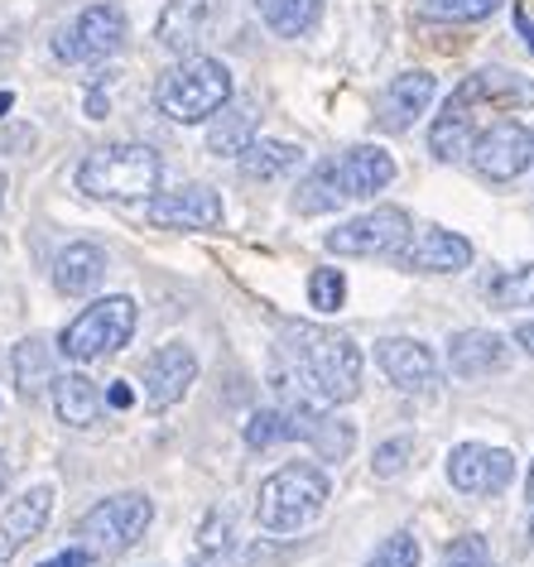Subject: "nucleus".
Wrapping results in <instances>:
<instances>
[{
  "label": "nucleus",
  "mask_w": 534,
  "mask_h": 567,
  "mask_svg": "<svg viewBox=\"0 0 534 567\" xmlns=\"http://www.w3.org/2000/svg\"><path fill=\"white\" fill-rule=\"evenodd\" d=\"M102 279H106V250L96 246V240H73V246H63L59 260H53V289L68 293V299L92 293Z\"/></svg>",
  "instance_id": "obj_23"
},
{
  "label": "nucleus",
  "mask_w": 534,
  "mask_h": 567,
  "mask_svg": "<svg viewBox=\"0 0 534 567\" xmlns=\"http://www.w3.org/2000/svg\"><path fill=\"white\" fill-rule=\"evenodd\" d=\"M308 447L318 452L322 462H347V452L357 447V429H351L347 419H337V414H314V423H308V437H304Z\"/></svg>",
  "instance_id": "obj_28"
},
{
  "label": "nucleus",
  "mask_w": 534,
  "mask_h": 567,
  "mask_svg": "<svg viewBox=\"0 0 534 567\" xmlns=\"http://www.w3.org/2000/svg\"><path fill=\"white\" fill-rule=\"evenodd\" d=\"M410 236H414V226L404 207H371L361 217L332 226L322 246L332 255H357V260H396Z\"/></svg>",
  "instance_id": "obj_8"
},
{
  "label": "nucleus",
  "mask_w": 534,
  "mask_h": 567,
  "mask_svg": "<svg viewBox=\"0 0 534 567\" xmlns=\"http://www.w3.org/2000/svg\"><path fill=\"white\" fill-rule=\"evenodd\" d=\"M145 217H150V226H160V231H217L222 197H217V188H207V183H188V188L150 197Z\"/></svg>",
  "instance_id": "obj_12"
},
{
  "label": "nucleus",
  "mask_w": 534,
  "mask_h": 567,
  "mask_svg": "<svg viewBox=\"0 0 534 567\" xmlns=\"http://www.w3.org/2000/svg\"><path fill=\"white\" fill-rule=\"evenodd\" d=\"M125 44V10L121 6H88L73 24H63L53 39V59L59 63H102Z\"/></svg>",
  "instance_id": "obj_9"
},
{
  "label": "nucleus",
  "mask_w": 534,
  "mask_h": 567,
  "mask_svg": "<svg viewBox=\"0 0 534 567\" xmlns=\"http://www.w3.org/2000/svg\"><path fill=\"white\" fill-rule=\"evenodd\" d=\"M414 457H419V443L410 433H400V437H386L381 447H376V457H371V472L381 476V481H390V476H404L414 466Z\"/></svg>",
  "instance_id": "obj_31"
},
{
  "label": "nucleus",
  "mask_w": 534,
  "mask_h": 567,
  "mask_svg": "<svg viewBox=\"0 0 534 567\" xmlns=\"http://www.w3.org/2000/svg\"><path fill=\"white\" fill-rule=\"evenodd\" d=\"M443 567H496V563H491V548H486L482 534H462L448 544Z\"/></svg>",
  "instance_id": "obj_34"
},
{
  "label": "nucleus",
  "mask_w": 534,
  "mask_h": 567,
  "mask_svg": "<svg viewBox=\"0 0 534 567\" xmlns=\"http://www.w3.org/2000/svg\"><path fill=\"white\" fill-rule=\"evenodd\" d=\"M429 20H443V24H468V20H486L501 10V0H419Z\"/></svg>",
  "instance_id": "obj_30"
},
{
  "label": "nucleus",
  "mask_w": 534,
  "mask_h": 567,
  "mask_svg": "<svg viewBox=\"0 0 534 567\" xmlns=\"http://www.w3.org/2000/svg\"><path fill=\"white\" fill-rule=\"evenodd\" d=\"M6 481H10V466H6V457H0V491H6Z\"/></svg>",
  "instance_id": "obj_42"
},
{
  "label": "nucleus",
  "mask_w": 534,
  "mask_h": 567,
  "mask_svg": "<svg viewBox=\"0 0 534 567\" xmlns=\"http://www.w3.org/2000/svg\"><path fill=\"white\" fill-rule=\"evenodd\" d=\"M515 476V457L491 443H462L448 452V481L462 495H501Z\"/></svg>",
  "instance_id": "obj_13"
},
{
  "label": "nucleus",
  "mask_w": 534,
  "mask_h": 567,
  "mask_svg": "<svg viewBox=\"0 0 534 567\" xmlns=\"http://www.w3.org/2000/svg\"><path fill=\"white\" fill-rule=\"evenodd\" d=\"M10 102H16V96H10V92H0V111H10Z\"/></svg>",
  "instance_id": "obj_43"
},
{
  "label": "nucleus",
  "mask_w": 534,
  "mask_h": 567,
  "mask_svg": "<svg viewBox=\"0 0 534 567\" xmlns=\"http://www.w3.org/2000/svg\"><path fill=\"white\" fill-rule=\"evenodd\" d=\"M39 567H92V558L73 544V548H63V553H53V558H49V563H39Z\"/></svg>",
  "instance_id": "obj_35"
},
{
  "label": "nucleus",
  "mask_w": 534,
  "mask_h": 567,
  "mask_svg": "<svg viewBox=\"0 0 534 567\" xmlns=\"http://www.w3.org/2000/svg\"><path fill=\"white\" fill-rule=\"evenodd\" d=\"M396 178V159L381 145H351L337 159H322L299 188H294V212L299 217H322L332 207H347L357 197L381 193Z\"/></svg>",
  "instance_id": "obj_2"
},
{
  "label": "nucleus",
  "mask_w": 534,
  "mask_h": 567,
  "mask_svg": "<svg viewBox=\"0 0 534 567\" xmlns=\"http://www.w3.org/2000/svg\"><path fill=\"white\" fill-rule=\"evenodd\" d=\"M0 207H6V174H0Z\"/></svg>",
  "instance_id": "obj_44"
},
{
  "label": "nucleus",
  "mask_w": 534,
  "mask_h": 567,
  "mask_svg": "<svg viewBox=\"0 0 534 567\" xmlns=\"http://www.w3.org/2000/svg\"><path fill=\"white\" fill-rule=\"evenodd\" d=\"M193 380H198V357L184 342H164L160 351H150L145 371H140L150 409H174L193 390Z\"/></svg>",
  "instance_id": "obj_15"
},
{
  "label": "nucleus",
  "mask_w": 534,
  "mask_h": 567,
  "mask_svg": "<svg viewBox=\"0 0 534 567\" xmlns=\"http://www.w3.org/2000/svg\"><path fill=\"white\" fill-rule=\"evenodd\" d=\"M476 102L468 92H453L443 102V111H439V121H433V135H429V150L439 154L443 164H458V159H468V150H472V140H476Z\"/></svg>",
  "instance_id": "obj_20"
},
{
  "label": "nucleus",
  "mask_w": 534,
  "mask_h": 567,
  "mask_svg": "<svg viewBox=\"0 0 534 567\" xmlns=\"http://www.w3.org/2000/svg\"><path fill=\"white\" fill-rule=\"evenodd\" d=\"M135 299L131 293H111V299H96L92 308L68 322L63 337H59V351L78 365H92L102 357H116V351L135 337Z\"/></svg>",
  "instance_id": "obj_7"
},
{
  "label": "nucleus",
  "mask_w": 534,
  "mask_h": 567,
  "mask_svg": "<svg viewBox=\"0 0 534 567\" xmlns=\"http://www.w3.org/2000/svg\"><path fill=\"white\" fill-rule=\"evenodd\" d=\"M154 519V501L145 491H121V495H106V501H96L88 515L78 519V548L88 553V558H121V553H131L140 538H145Z\"/></svg>",
  "instance_id": "obj_6"
},
{
  "label": "nucleus",
  "mask_w": 534,
  "mask_h": 567,
  "mask_svg": "<svg viewBox=\"0 0 534 567\" xmlns=\"http://www.w3.org/2000/svg\"><path fill=\"white\" fill-rule=\"evenodd\" d=\"M328 495H332V486H328V476H322V466L289 462V466H279L275 476H265V486L256 495V519H260V529H270V534H299L322 515Z\"/></svg>",
  "instance_id": "obj_5"
},
{
  "label": "nucleus",
  "mask_w": 534,
  "mask_h": 567,
  "mask_svg": "<svg viewBox=\"0 0 534 567\" xmlns=\"http://www.w3.org/2000/svg\"><path fill=\"white\" fill-rule=\"evenodd\" d=\"M462 92L476 106H501V111H530L534 106V78L515 73V68H482V73L462 78Z\"/></svg>",
  "instance_id": "obj_21"
},
{
  "label": "nucleus",
  "mask_w": 534,
  "mask_h": 567,
  "mask_svg": "<svg viewBox=\"0 0 534 567\" xmlns=\"http://www.w3.org/2000/svg\"><path fill=\"white\" fill-rule=\"evenodd\" d=\"M515 24H520V34H525V44H530V53H534V20H530L525 6H515Z\"/></svg>",
  "instance_id": "obj_39"
},
{
  "label": "nucleus",
  "mask_w": 534,
  "mask_h": 567,
  "mask_svg": "<svg viewBox=\"0 0 534 567\" xmlns=\"http://www.w3.org/2000/svg\"><path fill=\"white\" fill-rule=\"evenodd\" d=\"M515 347L534 361V322H520V328H515Z\"/></svg>",
  "instance_id": "obj_38"
},
{
  "label": "nucleus",
  "mask_w": 534,
  "mask_h": 567,
  "mask_svg": "<svg viewBox=\"0 0 534 567\" xmlns=\"http://www.w3.org/2000/svg\"><path fill=\"white\" fill-rule=\"evenodd\" d=\"M390 265L410 269V275H458V269L472 265V240L458 231H443V226H429L424 236L404 240V250Z\"/></svg>",
  "instance_id": "obj_17"
},
{
  "label": "nucleus",
  "mask_w": 534,
  "mask_h": 567,
  "mask_svg": "<svg viewBox=\"0 0 534 567\" xmlns=\"http://www.w3.org/2000/svg\"><path fill=\"white\" fill-rule=\"evenodd\" d=\"M433 92H439V78L414 68V73H400L376 102V131L381 135H404L410 125L433 106Z\"/></svg>",
  "instance_id": "obj_16"
},
{
  "label": "nucleus",
  "mask_w": 534,
  "mask_h": 567,
  "mask_svg": "<svg viewBox=\"0 0 534 567\" xmlns=\"http://www.w3.org/2000/svg\"><path fill=\"white\" fill-rule=\"evenodd\" d=\"M376 365L404 394H433L443 385L433 351L424 342H414V337H386V342H376Z\"/></svg>",
  "instance_id": "obj_14"
},
{
  "label": "nucleus",
  "mask_w": 534,
  "mask_h": 567,
  "mask_svg": "<svg viewBox=\"0 0 534 567\" xmlns=\"http://www.w3.org/2000/svg\"><path fill=\"white\" fill-rule=\"evenodd\" d=\"M78 193L96 197V203H145V197L160 193L164 178V159L150 145H102L92 150L88 159L78 164Z\"/></svg>",
  "instance_id": "obj_3"
},
{
  "label": "nucleus",
  "mask_w": 534,
  "mask_h": 567,
  "mask_svg": "<svg viewBox=\"0 0 534 567\" xmlns=\"http://www.w3.org/2000/svg\"><path fill=\"white\" fill-rule=\"evenodd\" d=\"M448 365H453V375H462V380L496 375L511 365V342L486 328H462L448 337Z\"/></svg>",
  "instance_id": "obj_19"
},
{
  "label": "nucleus",
  "mask_w": 534,
  "mask_h": 567,
  "mask_svg": "<svg viewBox=\"0 0 534 567\" xmlns=\"http://www.w3.org/2000/svg\"><path fill=\"white\" fill-rule=\"evenodd\" d=\"M49 515H53V486H30L24 495H16V501L0 509V567L16 558L30 538L44 534Z\"/></svg>",
  "instance_id": "obj_18"
},
{
  "label": "nucleus",
  "mask_w": 534,
  "mask_h": 567,
  "mask_svg": "<svg viewBox=\"0 0 534 567\" xmlns=\"http://www.w3.org/2000/svg\"><path fill=\"white\" fill-rule=\"evenodd\" d=\"M308 303L318 308V313H337V308L347 303V279H342V269H332V265H322L308 275Z\"/></svg>",
  "instance_id": "obj_32"
},
{
  "label": "nucleus",
  "mask_w": 534,
  "mask_h": 567,
  "mask_svg": "<svg viewBox=\"0 0 534 567\" xmlns=\"http://www.w3.org/2000/svg\"><path fill=\"white\" fill-rule=\"evenodd\" d=\"M131 400H135V394H131V385H125V380H116V385H111V394H106L111 409H131Z\"/></svg>",
  "instance_id": "obj_37"
},
{
  "label": "nucleus",
  "mask_w": 534,
  "mask_h": 567,
  "mask_svg": "<svg viewBox=\"0 0 534 567\" xmlns=\"http://www.w3.org/2000/svg\"><path fill=\"white\" fill-rule=\"evenodd\" d=\"M367 567H419V544H414V534H390L386 544L367 558Z\"/></svg>",
  "instance_id": "obj_33"
},
{
  "label": "nucleus",
  "mask_w": 534,
  "mask_h": 567,
  "mask_svg": "<svg viewBox=\"0 0 534 567\" xmlns=\"http://www.w3.org/2000/svg\"><path fill=\"white\" fill-rule=\"evenodd\" d=\"M468 159H472V168L482 178L511 183L534 164V131L530 125H520V121H496V125H486V131L472 140Z\"/></svg>",
  "instance_id": "obj_10"
},
{
  "label": "nucleus",
  "mask_w": 534,
  "mask_h": 567,
  "mask_svg": "<svg viewBox=\"0 0 534 567\" xmlns=\"http://www.w3.org/2000/svg\"><path fill=\"white\" fill-rule=\"evenodd\" d=\"M232 0H164V16H160V30L154 39L178 53V59H188V53H198L207 39L217 34V24L227 20Z\"/></svg>",
  "instance_id": "obj_11"
},
{
  "label": "nucleus",
  "mask_w": 534,
  "mask_h": 567,
  "mask_svg": "<svg viewBox=\"0 0 534 567\" xmlns=\"http://www.w3.org/2000/svg\"><path fill=\"white\" fill-rule=\"evenodd\" d=\"M486 299L496 308H534V265L505 269V275L486 289Z\"/></svg>",
  "instance_id": "obj_29"
},
{
  "label": "nucleus",
  "mask_w": 534,
  "mask_h": 567,
  "mask_svg": "<svg viewBox=\"0 0 534 567\" xmlns=\"http://www.w3.org/2000/svg\"><path fill=\"white\" fill-rule=\"evenodd\" d=\"M213 125H207V150L222 154V159H236L250 140H256V106L250 102H227L217 111V116H207Z\"/></svg>",
  "instance_id": "obj_24"
},
{
  "label": "nucleus",
  "mask_w": 534,
  "mask_h": 567,
  "mask_svg": "<svg viewBox=\"0 0 534 567\" xmlns=\"http://www.w3.org/2000/svg\"><path fill=\"white\" fill-rule=\"evenodd\" d=\"M227 102H232V73L227 63L207 59V53H188L154 82V106L174 125H203Z\"/></svg>",
  "instance_id": "obj_4"
},
{
  "label": "nucleus",
  "mask_w": 534,
  "mask_h": 567,
  "mask_svg": "<svg viewBox=\"0 0 534 567\" xmlns=\"http://www.w3.org/2000/svg\"><path fill=\"white\" fill-rule=\"evenodd\" d=\"M361 347L337 328L285 322L270 351V385L279 404L294 409H342L361 390Z\"/></svg>",
  "instance_id": "obj_1"
},
{
  "label": "nucleus",
  "mask_w": 534,
  "mask_h": 567,
  "mask_svg": "<svg viewBox=\"0 0 534 567\" xmlns=\"http://www.w3.org/2000/svg\"><path fill=\"white\" fill-rule=\"evenodd\" d=\"M203 548H207V553L227 548V524H222L217 515H213V519H207V529H203Z\"/></svg>",
  "instance_id": "obj_36"
},
{
  "label": "nucleus",
  "mask_w": 534,
  "mask_h": 567,
  "mask_svg": "<svg viewBox=\"0 0 534 567\" xmlns=\"http://www.w3.org/2000/svg\"><path fill=\"white\" fill-rule=\"evenodd\" d=\"M525 495L534 501V462H530V476H525Z\"/></svg>",
  "instance_id": "obj_41"
},
{
  "label": "nucleus",
  "mask_w": 534,
  "mask_h": 567,
  "mask_svg": "<svg viewBox=\"0 0 534 567\" xmlns=\"http://www.w3.org/2000/svg\"><path fill=\"white\" fill-rule=\"evenodd\" d=\"M265 30L279 34V39H299L318 24L322 16V0H256Z\"/></svg>",
  "instance_id": "obj_26"
},
{
  "label": "nucleus",
  "mask_w": 534,
  "mask_h": 567,
  "mask_svg": "<svg viewBox=\"0 0 534 567\" xmlns=\"http://www.w3.org/2000/svg\"><path fill=\"white\" fill-rule=\"evenodd\" d=\"M88 116H92V121H102V116H106V92H102V87H92V96H88Z\"/></svg>",
  "instance_id": "obj_40"
},
{
  "label": "nucleus",
  "mask_w": 534,
  "mask_h": 567,
  "mask_svg": "<svg viewBox=\"0 0 534 567\" xmlns=\"http://www.w3.org/2000/svg\"><path fill=\"white\" fill-rule=\"evenodd\" d=\"M10 371H16V390L24 400H34V394H44V385H53V351L44 337H30V342L16 347V357H10Z\"/></svg>",
  "instance_id": "obj_27"
},
{
  "label": "nucleus",
  "mask_w": 534,
  "mask_h": 567,
  "mask_svg": "<svg viewBox=\"0 0 534 567\" xmlns=\"http://www.w3.org/2000/svg\"><path fill=\"white\" fill-rule=\"evenodd\" d=\"M299 159H304V150L289 145V140H250V145L236 154V164H242V174L250 183H270L279 174H289Z\"/></svg>",
  "instance_id": "obj_25"
},
{
  "label": "nucleus",
  "mask_w": 534,
  "mask_h": 567,
  "mask_svg": "<svg viewBox=\"0 0 534 567\" xmlns=\"http://www.w3.org/2000/svg\"><path fill=\"white\" fill-rule=\"evenodd\" d=\"M53 414H59V423H68V429H92V423L106 414V394L82 371L53 375Z\"/></svg>",
  "instance_id": "obj_22"
}]
</instances>
